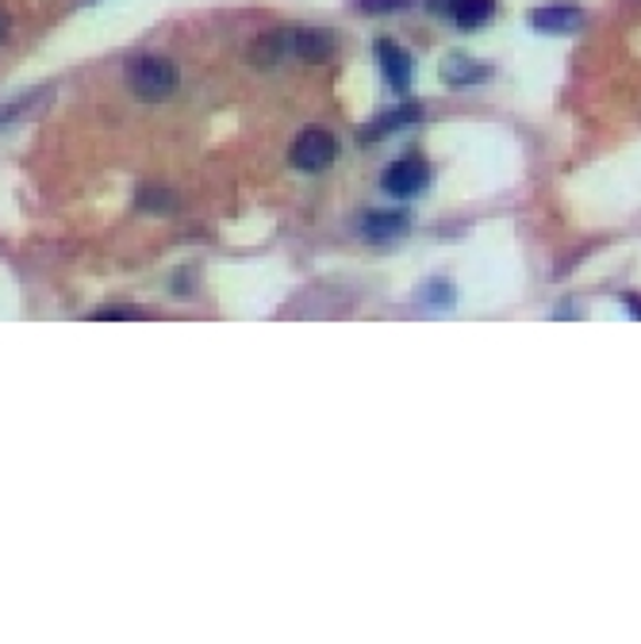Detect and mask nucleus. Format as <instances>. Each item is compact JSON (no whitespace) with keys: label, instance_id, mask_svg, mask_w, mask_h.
Masks as SVG:
<instances>
[{"label":"nucleus","instance_id":"nucleus-1","mask_svg":"<svg viewBox=\"0 0 641 644\" xmlns=\"http://www.w3.org/2000/svg\"><path fill=\"white\" fill-rule=\"evenodd\" d=\"M131 88L139 100H170L178 93V66L170 58H139L131 69Z\"/></svg>","mask_w":641,"mask_h":644},{"label":"nucleus","instance_id":"nucleus-4","mask_svg":"<svg viewBox=\"0 0 641 644\" xmlns=\"http://www.w3.org/2000/svg\"><path fill=\"white\" fill-rule=\"evenodd\" d=\"M584 23L580 8L573 4H542L531 12V28L546 31V35H568V31H576Z\"/></svg>","mask_w":641,"mask_h":644},{"label":"nucleus","instance_id":"nucleus-8","mask_svg":"<svg viewBox=\"0 0 641 644\" xmlns=\"http://www.w3.org/2000/svg\"><path fill=\"white\" fill-rule=\"evenodd\" d=\"M288 46H292V31H266V35L254 43V62H258L261 69L277 66V62L285 58Z\"/></svg>","mask_w":641,"mask_h":644},{"label":"nucleus","instance_id":"nucleus-6","mask_svg":"<svg viewBox=\"0 0 641 644\" xmlns=\"http://www.w3.org/2000/svg\"><path fill=\"white\" fill-rule=\"evenodd\" d=\"M412 230V219L404 212H373L365 215L362 223V235L368 242H392V238H404Z\"/></svg>","mask_w":641,"mask_h":644},{"label":"nucleus","instance_id":"nucleus-12","mask_svg":"<svg viewBox=\"0 0 641 644\" xmlns=\"http://www.w3.org/2000/svg\"><path fill=\"white\" fill-rule=\"evenodd\" d=\"M423 300L427 303H442V308H450L453 303V292L446 285H435V288H423Z\"/></svg>","mask_w":641,"mask_h":644},{"label":"nucleus","instance_id":"nucleus-7","mask_svg":"<svg viewBox=\"0 0 641 644\" xmlns=\"http://www.w3.org/2000/svg\"><path fill=\"white\" fill-rule=\"evenodd\" d=\"M292 51L308 62H323V58H331V51H334V35L327 28L292 31Z\"/></svg>","mask_w":641,"mask_h":644},{"label":"nucleus","instance_id":"nucleus-14","mask_svg":"<svg viewBox=\"0 0 641 644\" xmlns=\"http://www.w3.org/2000/svg\"><path fill=\"white\" fill-rule=\"evenodd\" d=\"M100 319H139V311L135 308H108V311H100Z\"/></svg>","mask_w":641,"mask_h":644},{"label":"nucleus","instance_id":"nucleus-11","mask_svg":"<svg viewBox=\"0 0 641 644\" xmlns=\"http://www.w3.org/2000/svg\"><path fill=\"white\" fill-rule=\"evenodd\" d=\"M492 8H495V0H453L450 12L461 28H484V23L492 20Z\"/></svg>","mask_w":641,"mask_h":644},{"label":"nucleus","instance_id":"nucleus-10","mask_svg":"<svg viewBox=\"0 0 641 644\" xmlns=\"http://www.w3.org/2000/svg\"><path fill=\"white\" fill-rule=\"evenodd\" d=\"M423 119V108H415V104H404V108H396V111H388V116H381L373 127L362 135V139H381V135H388V131H396V127H404V124H419Z\"/></svg>","mask_w":641,"mask_h":644},{"label":"nucleus","instance_id":"nucleus-2","mask_svg":"<svg viewBox=\"0 0 641 644\" xmlns=\"http://www.w3.org/2000/svg\"><path fill=\"white\" fill-rule=\"evenodd\" d=\"M288 158H292L296 169L319 173V169H327L334 158H339V142H334V135L323 131V127H308V131L292 142V154Z\"/></svg>","mask_w":641,"mask_h":644},{"label":"nucleus","instance_id":"nucleus-9","mask_svg":"<svg viewBox=\"0 0 641 644\" xmlns=\"http://www.w3.org/2000/svg\"><path fill=\"white\" fill-rule=\"evenodd\" d=\"M442 77L450 80V85H472V80H484L488 77V66L484 62H472L464 58V54H450L442 66Z\"/></svg>","mask_w":641,"mask_h":644},{"label":"nucleus","instance_id":"nucleus-3","mask_svg":"<svg viewBox=\"0 0 641 644\" xmlns=\"http://www.w3.org/2000/svg\"><path fill=\"white\" fill-rule=\"evenodd\" d=\"M427 176H430V169H427V161L423 158H399V161H392V165L384 169V189H388L392 196L407 200V196H415L423 184H427Z\"/></svg>","mask_w":641,"mask_h":644},{"label":"nucleus","instance_id":"nucleus-13","mask_svg":"<svg viewBox=\"0 0 641 644\" xmlns=\"http://www.w3.org/2000/svg\"><path fill=\"white\" fill-rule=\"evenodd\" d=\"M407 0H362L365 12H392V8H404Z\"/></svg>","mask_w":641,"mask_h":644},{"label":"nucleus","instance_id":"nucleus-15","mask_svg":"<svg viewBox=\"0 0 641 644\" xmlns=\"http://www.w3.org/2000/svg\"><path fill=\"white\" fill-rule=\"evenodd\" d=\"M8 28H12V20H8V12L0 8V39H8Z\"/></svg>","mask_w":641,"mask_h":644},{"label":"nucleus","instance_id":"nucleus-5","mask_svg":"<svg viewBox=\"0 0 641 644\" xmlns=\"http://www.w3.org/2000/svg\"><path fill=\"white\" fill-rule=\"evenodd\" d=\"M376 54H381L388 85L396 88V93H407V88H412V54L399 51L396 43H376Z\"/></svg>","mask_w":641,"mask_h":644}]
</instances>
